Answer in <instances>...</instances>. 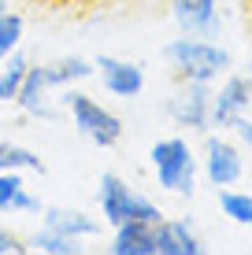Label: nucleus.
I'll use <instances>...</instances> for the list:
<instances>
[{
	"instance_id": "f257e3e1",
	"label": "nucleus",
	"mask_w": 252,
	"mask_h": 255,
	"mask_svg": "<svg viewBox=\"0 0 252 255\" xmlns=\"http://www.w3.org/2000/svg\"><path fill=\"white\" fill-rule=\"evenodd\" d=\"M163 59L171 63L178 82H204L212 85L230 70V52L215 45L212 37H197V33H182V37L163 45Z\"/></svg>"
},
{
	"instance_id": "f03ea898",
	"label": "nucleus",
	"mask_w": 252,
	"mask_h": 255,
	"mask_svg": "<svg viewBox=\"0 0 252 255\" xmlns=\"http://www.w3.org/2000/svg\"><path fill=\"white\" fill-rule=\"evenodd\" d=\"M149 163L156 174V185L175 196H193L197 189V152L186 137H163L149 148Z\"/></svg>"
},
{
	"instance_id": "7ed1b4c3",
	"label": "nucleus",
	"mask_w": 252,
	"mask_h": 255,
	"mask_svg": "<svg viewBox=\"0 0 252 255\" xmlns=\"http://www.w3.org/2000/svg\"><path fill=\"white\" fill-rule=\"evenodd\" d=\"M63 108H67V115H71L74 129L89 140V144L115 148L119 140H123V119H119L111 108H104L100 100H93L89 93L74 89V85L63 89Z\"/></svg>"
},
{
	"instance_id": "20e7f679",
	"label": "nucleus",
	"mask_w": 252,
	"mask_h": 255,
	"mask_svg": "<svg viewBox=\"0 0 252 255\" xmlns=\"http://www.w3.org/2000/svg\"><path fill=\"white\" fill-rule=\"evenodd\" d=\"M97 204H100V218L108 226H119V222H160L163 211L152 204L149 196H141L137 189H130L119 174H100V189H97Z\"/></svg>"
},
{
	"instance_id": "39448f33",
	"label": "nucleus",
	"mask_w": 252,
	"mask_h": 255,
	"mask_svg": "<svg viewBox=\"0 0 252 255\" xmlns=\"http://www.w3.org/2000/svg\"><path fill=\"white\" fill-rule=\"evenodd\" d=\"M201 170L208 178V185L215 189H230L241 181L245 174V155H241V144L219 137V133H208L204 140V155H201Z\"/></svg>"
},
{
	"instance_id": "423d86ee",
	"label": "nucleus",
	"mask_w": 252,
	"mask_h": 255,
	"mask_svg": "<svg viewBox=\"0 0 252 255\" xmlns=\"http://www.w3.org/2000/svg\"><path fill=\"white\" fill-rule=\"evenodd\" d=\"M167 111L175 119V126L189 129V133H208L212 129V85L182 82V89L171 96Z\"/></svg>"
},
{
	"instance_id": "0eeeda50",
	"label": "nucleus",
	"mask_w": 252,
	"mask_h": 255,
	"mask_svg": "<svg viewBox=\"0 0 252 255\" xmlns=\"http://www.w3.org/2000/svg\"><path fill=\"white\" fill-rule=\"evenodd\" d=\"M252 108V74H227L212 93V129H230L234 119Z\"/></svg>"
},
{
	"instance_id": "6e6552de",
	"label": "nucleus",
	"mask_w": 252,
	"mask_h": 255,
	"mask_svg": "<svg viewBox=\"0 0 252 255\" xmlns=\"http://www.w3.org/2000/svg\"><path fill=\"white\" fill-rule=\"evenodd\" d=\"M93 74H100V85L119 100H134L145 93V70L134 59H119V56H100L93 63Z\"/></svg>"
},
{
	"instance_id": "1a4fd4ad",
	"label": "nucleus",
	"mask_w": 252,
	"mask_h": 255,
	"mask_svg": "<svg viewBox=\"0 0 252 255\" xmlns=\"http://www.w3.org/2000/svg\"><path fill=\"white\" fill-rule=\"evenodd\" d=\"M171 19L182 33L215 37L219 33V0H171Z\"/></svg>"
},
{
	"instance_id": "9d476101",
	"label": "nucleus",
	"mask_w": 252,
	"mask_h": 255,
	"mask_svg": "<svg viewBox=\"0 0 252 255\" xmlns=\"http://www.w3.org/2000/svg\"><path fill=\"white\" fill-rule=\"evenodd\" d=\"M52 82L45 74V63L41 67H26V78H22V89L15 96V104H19L22 115L30 119H52Z\"/></svg>"
},
{
	"instance_id": "9b49d317",
	"label": "nucleus",
	"mask_w": 252,
	"mask_h": 255,
	"mask_svg": "<svg viewBox=\"0 0 252 255\" xmlns=\"http://www.w3.org/2000/svg\"><path fill=\"white\" fill-rule=\"evenodd\" d=\"M204 244L186 218H160L156 222V255H201Z\"/></svg>"
},
{
	"instance_id": "f8f14e48",
	"label": "nucleus",
	"mask_w": 252,
	"mask_h": 255,
	"mask_svg": "<svg viewBox=\"0 0 252 255\" xmlns=\"http://www.w3.org/2000/svg\"><path fill=\"white\" fill-rule=\"evenodd\" d=\"M111 230H115L108 244L111 255H156V222L130 218V222H119Z\"/></svg>"
},
{
	"instance_id": "ddd939ff",
	"label": "nucleus",
	"mask_w": 252,
	"mask_h": 255,
	"mask_svg": "<svg viewBox=\"0 0 252 255\" xmlns=\"http://www.w3.org/2000/svg\"><path fill=\"white\" fill-rule=\"evenodd\" d=\"M41 215H45V230L59 233V237H71V241H89V237L100 233L97 218H89L85 211L78 207H41Z\"/></svg>"
},
{
	"instance_id": "4468645a",
	"label": "nucleus",
	"mask_w": 252,
	"mask_h": 255,
	"mask_svg": "<svg viewBox=\"0 0 252 255\" xmlns=\"http://www.w3.org/2000/svg\"><path fill=\"white\" fill-rule=\"evenodd\" d=\"M7 211H15V215H41V200L26 189L22 174H15V170L0 174V215H7Z\"/></svg>"
},
{
	"instance_id": "2eb2a0df",
	"label": "nucleus",
	"mask_w": 252,
	"mask_h": 255,
	"mask_svg": "<svg viewBox=\"0 0 252 255\" xmlns=\"http://www.w3.org/2000/svg\"><path fill=\"white\" fill-rule=\"evenodd\" d=\"M45 74L52 82V89H71V85L85 82V78H93V63L82 56H67V59H52V63H45Z\"/></svg>"
},
{
	"instance_id": "dca6fc26",
	"label": "nucleus",
	"mask_w": 252,
	"mask_h": 255,
	"mask_svg": "<svg viewBox=\"0 0 252 255\" xmlns=\"http://www.w3.org/2000/svg\"><path fill=\"white\" fill-rule=\"evenodd\" d=\"M4 170H15V174H41L45 163L33 148L26 144H15V140H4L0 137V174Z\"/></svg>"
},
{
	"instance_id": "f3484780",
	"label": "nucleus",
	"mask_w": 252,
	"mask_h": 255,
	"mask_svg": "<svg viewBox=\"0 0 252 255\" xmlns=\"http://www.w3.org/2000/svg\"><path fill=\"white\" fill-rule=\"evenodd\" d=\"M22 30H26L22 15L11 11V7H7V0H0V63H4V59L11 56L15 48H19Z\"/></svg>"
},
{
	"instance_id": "a211bd4d",
	"label": "nucleus",
	"mask_w": 252,
	"mask_h": 255,
	"mask_svg": "<svg viewBox=\"0 0 252 255\" xmlns=\"http://www.w3.org/2000/svg\"><path fill=\"white\" fill-rule=\"evenodd\" d=\"M26 59L19 52H11V56L4 59V67H0V104H15V96L22 89V78H26Z\"/></svg>"
},
{
	"instance_id": "6ab92c4d",
	"label": "nucleus",
	"mask_w": 252,
	"mask_h": 255,
	"mask_svg": "<svg viewBox=\"0 0 252 255\" xmlns=\"http://www.w3.org/2000/svg\"><path fill=\"white\" fill-rule=\"evenodd\" d=\"M30 248L41 252V255H78V252H82V244L71 241V237H59V233H52V230H45V226H41V230L30 237Z\"/></svg>"
},
{
	"instance_id": "aec40b11",
	"label": "nucleus",
	"mask_w": 252,
	"mask_h": 255,
	"mask_svg": "<svg viewBox=\"0 0 252 255\" xmlns=\"http://www.w3.org/2000/svg\"><path fill=\"white\" fill-rule=\"evenodd\" d=\"M219 207H223V215H227L230 222L249 226V218H252V196H249V192H241V189H219Z\"/></svg>"
},
{
	"instance_id": "412c9836",
	"label": "nucleus",
	"mask_w": 252,
	"mask_h": 255,
	"mask_svg": "<svg viewBox=\"0 0 252 255\" xmlns=\"http://www.w3.org/2000/svg\"><path fill=\"white\" fill-rule=\"evenodd\" d=\"M26 252H30V244H22L11 230L0 226V255H26Z\"/></svg>"
},
{
	"instance_id": "4be33fe9",
	"label": "nucleus",
	"mask_w": 252,
	"mask_h": 255,
	"mask_svg": "<svg viewBox=\"0 0 252 255\" xmlns=\"http://www.w3.org/2000/svg\"><path fill=\"white\" fill-rule=\"evenodd\" d=\"M230 129H234V137H238V144L252 152V119H249V115H238Z\"/></svg>"
},
{
	"instance_id": "5701e85b",
	"label": "nucleus",
	"mask_w": 252,
	"mask_h": 255,
	"mask_svg": "<svg viewBox=\"0 0 252 255\" xmlns=\"http://www.w3.org/2000/svg\"><path fill=\"white\" fill-rule=\"evenodd\" d=\"M249 233H252V218H249Z\"/></svg>"
},
{
	"instance_id": "b1692460",
	"label": "nucleus",
	"mask_w": 252,
	"mask_h": 255,
	"mask_svg": "<svg viewBox=\"0 0 252 255\" xmlns=\"http://www.w3.org/2000/svg\"><path fill=\"white\" fill-rule=\"evenodd\" d=\"M249 70H252V63H249Z\"/></svg>"
}]
</instances>
